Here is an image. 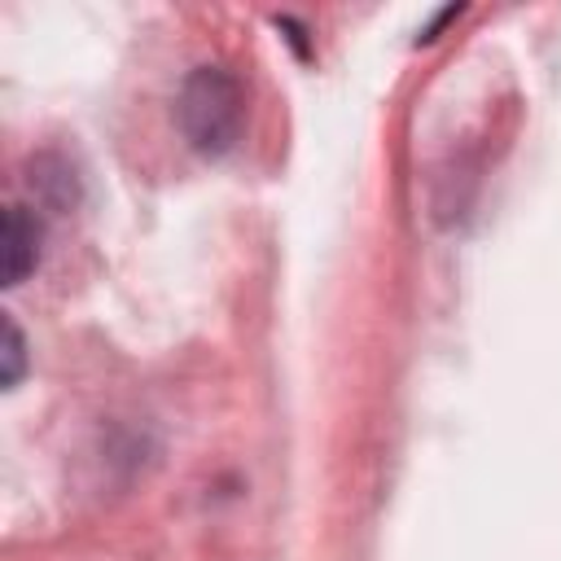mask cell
Here are the masks:
<instances>
[{
    "label": "cell",
    "mask_w": 561,
    "mask_h": 561,
    "mask_svg": "<svg viewBox=\"0 0 561 561\" xmlns=\"http://www.w3.org/2000/svg\"><path fill=\"white\" fill-rule=\"evenodd\" d=\"M175 114H180V131L184 140L197 149V153H228L241 136V123H245V96H241V83L219 70V66H197L188 70V79L180 83V101H175Z\"/></svg>",
    "instance_id": "obj_1"
},
{
    "label": "cell",
    "mask_w": 561,
    "mask_h": 561,
    "mask_svg": "<svg viewBox=\"0 0 561 561\" xmlns=\"http://www.w3.org/2000/svg\"><path fill=\"white\" fill-rule=\"evenodd\" d=\"M0 263H4V285L26 280V272L39 263V228L22 206L4 210V232H0Z\"/></svg>",
    "instance_id": "obj_2"
},
{
    "label": "cell",
    "mask_w": 561,
    "mask_h": 561,
    "mask_svg": "<svg viewBox=\"0 0 561 561\" xmlns=\"http://www.w3.org/2000/svg\"><path fill=\"white\" fill-rule=\"evenodd\" d=\"M0 329H4V346H0V386L13 390V386L22 381V368H26V342H22V329H18L13 316H4Z\"/></svg>",
    "instance_id": "obj_3"
},
{
    "label": "cell",
    "mask_w": 561,
    "mask_h": 561,
    "mask_svg": "<svg viewBox=\"0 0 561 561\" xmlns=\"http://www.w3.org/2000/svg\"><path fill=\"white\" fill-rule=\"evenodd\" d=\"M276 26H280V31H289L285 39L294 44V53H298V57H307V31H302L294 18H276Z\"/></svg>",
    "instance_id": "obj_4"
}]
</instances>
